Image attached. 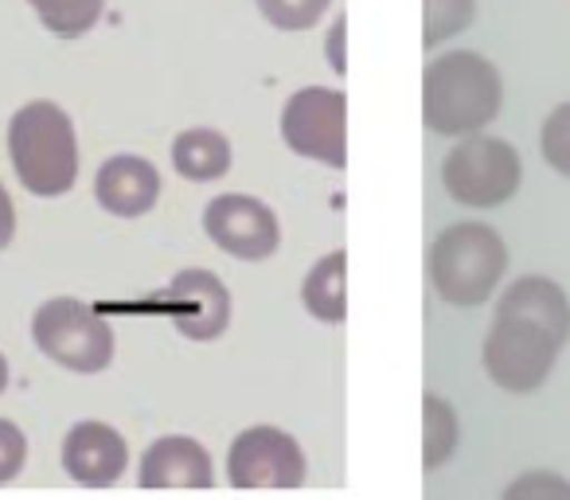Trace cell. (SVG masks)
Wrapping results in <instances>:
<instances>
[{
	"mask_svg": "<svg viewBox=\"0 0 570 500\" xmlns=\"http://www.w3.org/2000/svg\"><path fill=\"white\" fill-rule=\"evenodd\" d=\"M504 102L500 71L476 51H450L422 71V121L438 137L481 134Z\"/></svg>",
	"mask_w": 570,
	"mask_h": 500,
	"instance_id": "obj_1",
	"label": "cell"
},
{
	"mask_svg": "<svg viewBox=\"0 0 570 500\" xmlns=\"http://www.w3.org/2000/svg\"><path fill=\"white\" fill-rule=\"evenodd\" d=\"M9 157L32 196H67L79 180V141L63 106H20L9 121Z\"/></svg>",
	"mask_w": 570,
	"mask_h": 500,
	"instance_id": "obj_2",
	"label": "cell"
},
{
	"mask_svg": "<svg viewBox=\"0 0 570 500\" xmlns=\"http://www.w3.org/2000/svg\"><path fill=\"white\" fill-rule=\"evenodd\" d=\"M508 246L489 223H453L430 246V282L458 310H476L504 282Z\"/></svg>",
	"mask_w": 570,
	"mask_h": 500,
	"instance_id": "obj_3",
	"label": "cell"
},
{
	"mask_svg": "<svg viewBox=\"0 0 570 500\" xmlns=\"http://www.w3.org/2000/svg\"><path fill=\"white\" fill-rule=\"evenodd\" d=\"M32 341L48 360L79 375H95L114 360V329L79 297H51L36 310Z\"/></svg>",
	"mask_w": 570,
	"mask_h": 500,
	"instance_id": "obj_4",
	"label": "cell"
},
{
	"mask_svg": "<svg viewBox=\"0 0 570 500\" xmlns=\"http://www.w3.org/2000/svg\"><path fill=\"white\" fill-rule=\"evenodd\" d=\"M523 160L500 137L469 134L442 160V184L461 207H500L520 192Z\"/></svg>",
	"mask_w": 570,
	"mask_h": 500,
	"instance_id": "obj_5",
	"label": "cell"
},
{
	"mask_svg": "<svg viewBox=\"0 0 570 500\" xmlns=\"http://www.w3.org/2000/svg\"><path fill=\"white\" fill-rule=\"evenodd\" d=\"M562 344L547 329L523 317H492V329L484 336V372L497 388L512 395H531L554 372Z\"/></svg>",
	"mask_w": 570,
	"mask_h": 500,
	"instance_id": "obj_6",
	"label": "cell"
},
{
	"mask_svg": "<svg viewBox=\"0 0 570 500\" xmlns=\"http://www.w3.org/2000/svg\"><path fill=\"white\" fill-rule=\"evenodd\" d=\"M282 141L305 160L328 168L348 165V95L305 87L282 106Z\"/></svg>",
	"mask_w": 570,
	"mask_h": 500,
	"instance_id": "obj_7",
	"label": "cell"
},
{
	"mask_svg": "<svg viewBox=\"0 0 570 500\" xmlns=\"http://www.w3.org/2000/svg\"><path fill=\"white\" fill-rule=\"evenodd\" d=\"M305 450L277 427H246L227 450L230 489H302Z\"/></svg>",
	"mask_w": 570,
	"mask_h": 500,
	"instance_id": "obj_8",
	"label": "cell"
},
{
	"mask_svg": "<svg viewBox=\"0 0 570 500\" xmlns=\"http://www.w3.org/2000/svg\"><path fill=\"white\" fill-rule=\"evenodd\" d=\"M204 231L223 255L243 258V263H266L282 243V227L269 204L258 196H215L204 207Z\"/></svg>",
	"mask_w": 570,
	"mask_h": 500,
	"instance_id": "obj_9",
	"label": "cell"
},
{
	"mask_svg": "<svg viewBox=\"0 0 570 500\" xmlns=\"http://www.w3.org/2000/svg\"><path fill=\"white\" fill-rule=\"evenodd\" d=\"M157 302L173 317L176 333L188 336V341H219L230 325V290L223 286L215 271H199V266L180 271L160 290Z\"/></svg>",
	"mask_w": 570,
	"mask_h": 500,
	"instance_id": "obj_10",
	"label": "cell"
},
{
	"mask_svg": "<svg viewBox=\"0 0 570 500\" xmlns=\"http://www.w3.org/2000/svg\"><path fill=\"white\" fill-rule=\"evenodd\" d=\"M129 465V445L106 422H75L63 438V469L87 489H110Z\"/></svg>",
	"mask_w": 570,
	"mask_h": 500,
	"instance_id": "obj_11",
	"label": "cell"
},
{
	"mask_svg": "<svg viewBox=\"0 0 570 500\" xmlns=\"http://www.w3.org/2000/svg\"><path fill=\"white\" fill-rule=\"evenodd\" d=\"M95 199L118 219H141L160 199V173L145 157L118 153L95 176Z\"/></svg>",
	"mask_w": 570,
	"mask_h": 500,
	"instance_id": "obj_12",
	"label": "cell"
},
{
	"mask_svg": "<svg viewBox=\"0 0 570 500\" xmlns=\"http://www.w3.org/2000/svg\"><path fill=\"white\" fill-rule=\"evenodd\" d=\"M141 489H212V453L188 434L157 438L141 453Z\"/></svg>",
	"mask_w": 570,
	"mask_h": 500,
	"instance_id": "obj_13",
	"label": "cell"
},
{
	"mask_svg": "<svg viewBox=\"0 0 570 500\" xmlns=\"http://www.w3.org/2000/svg\"><path fill=\"white\" fill-rule=\"evenodd\" d=\"M497 317H523L535 321L539 329L554 336L559 344L570 341V302L562 294L559 282L543 278V274H523L504 290L497 302Z\"/></svg>",
	"mask_w": 570,
	"mask_h": 500,
	"instance_id": "obj_14",
	"label": "cell"
},
{
	"mask_svg": "<svg viewBox=\"0 0 570 500\" xmlns=\"http://www.w3.org/2000/svg\"><path fill=\"white\" fill-rule=\"evenodd\" d=\"M230 160H235V153H230L227 134H219V129H184L173 141V168L191 184L223 180L230 173Z\"/></svg>",
	"mask_w": 570,
	"mask_h": 500,
	"instance_id": "obj_15",
	"label": "cell"
},
{
	"mask_svg": "<svg viewBox=\"0 0 570 500\" xmlns=\"http://www.w3.org/2000/svg\"><path fill=\"white\" fill-rule=\"evenodd\" d=\"M302 302L321 325H344L348 317V251H333L305 274Z\"/></svg>",
	"mask_w": 570,
	"mask_h": 500,
	"instance_id": "obj_16",
	"label": "cell"
},
{
	"mask_svg": "<svg viewBox=\"0 0 570 500\" xmlns=\"http://www.w3.org/2000/svg\"><path fill=\"white\" fill-rule=\"evenodd\" d=\"M461 427L453 403L438 395H422V469H438L458 453Z\"/></svg>",
	"mask_w": 570,
	"mask_h": 500,
	"instance_id": "obj_17",
	"label": "cell"
},
{
	"mask_svg": "<svg viewBox=\"0 0 570 500\" xmlns=\"http://www.w3.org/2000/svg\"><path fill=\"white\" fill-rule=\"evenodd\" d=\"M40 24L59 40H79L102 20L106 0H28Z\"/></svg>",
	"mask_w": 570,
	"mask_h": 500,
	"instance_id": "obj_18",
	"label": "cell"
},
{
	"mask_svg": "<svg viewBox=\"0 0 570 500\" xmlns=\"http://www.w3.org/2000/svg\"><path fill=\"white\" fill-rule=\"evenodd\" d=\"M476 17V0H422V43H438L461 36Z\"/></svg>",
	"mask_w": 570,
	"mask_h": 500,
	"instance_id": "obj_19",
	"label": "cell"
},
{
	"mask_svg": "<svg viewBox=\"0 0 570 500\" xmlns=\"http://www.w3.org/2000/svg\"><path fill=\"white\" fill-rule=\"evenodd\" d=\"M254 4L277 32H305V28L325 20L333 0H254Z\"/></svg>",
	"mask_w": 570,
	"mask_h": 500,
	"instance_id": "obj_20",
	"label": "cell"
},
{
	"mask_svg": "<svg viewBox=\"0 0 570 500\" xmlns=\"http://www.w3.org/2000/svg\"><path fill=\"white\" fill-rule=\"evenodd\" d=\"M539 153H543V160L554 173L570 180V102L554 106L547 114L543 129H539Z\"/></svg>",
	"mask_w": 570,
	"mask_h": 500,
	"instance_id": "obj_21",
	"label": "cell"
},
{
	"mask_svg": "<svg viewBox=\"0 0 570 500\" xmlns=\"http://www.w3.org/2000/svg\"><path fill=\"white\" fill-rule=\"evenodd\" d=\"M28 461V438L17 422L0 419V484H9L12 477L24 469Z\"/></svg>",
	"mask_w": 570,
	"mask_h": 500,
	"instance_id": "obj_22",
	"label": "cell"
},
{
	"mask_svg": "<svg viewBox=\"0 0 570 500\" xmlns=\"http://www.w3.org/2000/svg\"><path fill=\"white\" fill-rule=\"evenodd\" d=\"M520 497H559V500H570V481H562V477H554V473H539V469H531V473H523L520 481H512L504 489V500H520Z\"/></svg>",
	"mask_w": 570,
	"mask_h": 500,
	"instance_id": "obj_23",
	"label": "cell"
},
{
	"mask_svg": "<svg viewBox=\"0 0 570 500\" xmlns=\"http://www.w3.org/2000/svg\"><path fill=\"white\" fill-rule=\"evenodd\" d=\"M344 32H348V20L336 17L333 32H328V63H333V71H336V75L348 71V59H344Z\"/></svg>",
	"mask_w": 570,
	"mask_h": 500,
	"instance_id": "obj_24",
	"label": "cell"
},
{
	"mask_svg": "<svg viewBox=\"0 0 570 500\" xmlns=\"http://www.w3.org/2000/svg\"><path fill=\"white\" fill-rule=\"evenodd\" d=\"M12 235H17V207H12L9 192L0 184V251L12 243Z\"/></svg>",
	"mask_w": 570,
	"mask_h": 500,
	"instance_id": "obj_25",
	"label": "cell"
},
{
	"mask_svg": "<svg viewBox=\"0 0 570 500\" xmlns=\"http://www.w3.org/2000/svg\"><path fill=\"white\" fill-rule=\"evenodd\" d=\"M9 388V360H4V352H0V391Z\"/></svg>",
	"mask_w": 570,
	"mask_h": 500,
	"instance_id": "obj_26",
	"label": "cell"
}]
</instances>
